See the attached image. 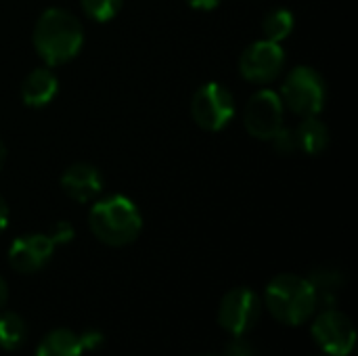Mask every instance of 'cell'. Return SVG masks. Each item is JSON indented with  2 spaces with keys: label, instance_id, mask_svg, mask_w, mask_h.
<instances>
[{
  "label": "cell",
  "instance_id": "cell-1",
  "mask_svg": "<svg viewBox=\"0 0 358 356\" xmlns=\"http://www.w3.org/2000/svg\"><path fill=\"white\" fill-rule=\"evenodd\" d=\"M31 40L46 65H63L80 52L84 29L73 13L52 6L38 17Z\"/></svg>",
  "mask_w": 358,
  "mask_h": 356
},
{
  "label": "cell",
  "instance_id": "cell-2",
  "mask_svg": "<svg viewBox=\"0 0 358 356\" xmlns=\"http://www.w3.org/2000/svg\"><path fill=\"white\" fill-rule=\"evenodd\" d=\"M88 225L92 235L111 248H124L136 241L143 231L138 208L124 195H109L96 201L90 210Z\"/></svg>",
  "mask_w": 358,
  "mask_h": 356
},
{
  "label": "cell",
  "instance_id": "cell-3",
  "mask_svg": "<svg viewBox=\"0 0 358 356\" xmlns=\"http://www.w3.org/2000/svg\"><path fill=\"white\" fill-rule=\"evenodd\" d=\"M264 302L271 315L283 325L306 323L319 306L310 281L298 275L275 277L266 287Z\"/></svg>",
  "mask_w": 358,
  "mask_h": 356
},
{
  "label": "cell",
  "instance_id": "cell-4",
  "mask_svg": "<svg viewBox=\"0 0 358 356\" xmlns=\"http://www.w3.org/2000/svg\"><path fill=\"white\" fill-rule=\"evenodd\" d=\"M283 105L300 118L319 115L327 101V84L323 76L306 65L292 69L281 88Z\"/></svg>",
  "mask_w": 358,
  "mask_h": 356
},
{
  "label": "cell",
  "instance_id": "cell-5",
  "mask_svg": "<svg viewBox=\"0 0 358 356\" xmlns=\"http://www.w3.org/2000/svg\"><path fill=\"white\" fill-rule=\"evenodd\" d=\"M191 115L201 130L218 132L231 124L235 115V99L222 84L208 82L193 94Z\"/></svg>",
  "mask_w": 358,
  "mask_h": 356
},
{
  "label": "cell",
  "instance_id": "cell-6",
  "mask_svg": "<svg viewBox=\"0 0 358 356\" xmlns=\"http://www.w3.org/2000/svg\"><path fill=\"white\" fill-rule=\"evenodd\" d=\"M262 313V300L260 296L250 287H235L231 290L218 306V323L229 334L245 336L254 325L260 321Z\"/></svg>",
  "mask_w": 358,
  "mask_h": 356
},
{
  "label": "cell",
  "instance_id": "cell-7",
  "mask_svg": "<svg viewBox=\"0 0 358 356\" xmlns=\"http://www.w3.org/2000/svg\"><path fill=\"white\" fill-rule=\"evenodd\" d=\"M285 105L275 90H258L243 109V124L254 138L271 141L283 126Z\"/></svg>",
  "mask_w": 358,
  "mask_h": 356
},
{
  "label": "cell",
  "instance_id": "cell-8",
  "mask_svg": "<svg viewBox=\"0 0 358 356\" xmlns=\"http://www.w3.org/2000/svg\"><path fill=\"white\" fill-rule=\"evenodd\" d=\"M313 338L331 356H348L355 350L357 332L352 321L340 311H323L313 323Z\"/></svg>",
  "mask_w": 358,
  "mask_h": 356
},
{
  "label": "cell",
  "instance_id": "cell-9",
  "mask_svg": "<svg viewBox=\"0 0 358 356\" xmlns=\"http://www.w3.org/2000/svg\"><path fill=\"white\" fill-rule=\"evenodd\" d=\"M285 67V50L279 42L260 40L245 48L239 61L241 76L252 84L273 82Z\"/></svg>",
  "mask_w": 358,
  "mask_h": 356
},
{
  "label": "cell",
  "instance_id": "cell-10",
  "mask_svg": "<svg viewBox=\"0 0 358 356\" xmlns=\"http://www.w3.org/2000/svg\"><path fill=\"white\" fill-rule=\"evenodd\" d=\"M52 252H55V241L48 235H40V233L21 235L10 243L8 262L17 273L34 275L48 264Z\"/></svg>",
  "mask_w": 358,
  "mask_h": 356
},
{
  "label": "cell",
  "instance_id": "cell-11",
  "mask_svg": "<svg viewBox=\"0 0 358 356\" xmlns=\"http://www.w3.org/2000/svg\"><path fill=\"white\" fill-rule=\"evenodd\" d=\"M61 189L73 201L80 204L92 201L103 191V174L92 164L86 162L71 164L61 176Z\"/></svg>",
  "mask_w": 358,
  "mask_h": 356
},
{
  "label": "cell",
  "instance_id": "cell-12",
  "mask_svg": "<svg viewBox=\"0 0 358 356\" xmlns=\"http://www.w3.org/2000/svg\"><path fill=\"white\" fill-rule=\"evenodd\" d=\"M59 92V78L48 67L31 69L21 84V99L27 107H46Z\"/></svg>",
  "mask_w": 358,
  "mask_h": 356
},
{
  "label": "cell",
  "instance_id": "cell-13",
  "mask_svg": "<svg viewBox=\"0 0 358 356\" xmlns=\"http://www.w3.org/2000/svg\"><path fill=\"white\" fill-rule=\"evenodd\" d=\"M86 353L82 334L69 329H52L40 342L36 356H82Z\"/></svg>",
  "mask_w": 358,
  "mask_h": 356
},
{
  "label": "cell",
  "instance_id": "cell-14",
  "mask_svg": "<svg viewBox=\"0 0 358 356\" xmlns=\"http://www.w3.org/2000/svg\"><path fill=\"white\" fill-rule=\"evenodd\" d=\"M294 130L298 138V149L308 155H319L329 147V128L321 120H317V115L304 118Z\"/></svg>",
  "mask_w": 358,
  "mask_h": 356
},
{
  "label": "cell",
  "instance_id": "cell-15",
  "mask_svg": "<svg viewBox=\"0 0 358 356\" xmlns=\"http://www.w3.org/2000/svg\"><path fill=\"white\" fill-rule=\"evenodd\" d=\"M315 294H317V302L319 304H334L338 298V292L344 287V275L338 269L331 266H323L313 271V275L308 277Z\"/></svg>",
  "mask_w": 358,
  "mask_h": 356
},
{
  "label": "cell",
  "instance_id": "cell-16",
  "mask_svg": "<svg viewBox=\"0 0 358 356\" xmlns=\"http://www.w3.org/2000/svg\"><path fill=\"white\" fill-rule=\"evenodd\" d=\"M262 31L266 40L281 44V40H285L294 31V13L287 8H273L262 21Z\"/></svg>",
  "mask_w": 358,
  "mask_h": 356
},
{
  "label": "cell",
  "instance_id": "cell-17",
  "mask_svg": "<svg viewBox=\"0 0 358 356\" xmlns=\"http://www.w3.org/2000/svg\"><path fill=\"white\" fill-rule=\"evenodd\" d=\"M25 340V323L17 313L0 315V348L15 350Z\"/></svg>",
  "mask_w": 358,
  "mask_h": 356
},
{
  "label": "cell",
  "instance_id": "cell-18",
  "mask_svg": "<svg viewBox=\"0 0 358 356\" xmlns=\"http://www.w3.org/2000/svg\"><path fill=\"white\" fill-rule=\"evenodd\" d=\"M80 2L84 13L99 23L111 21L122 8V0H80Z\"/></svg>",
  "mask_w": 358,
  "mask_h": 356
},
{
  "label": "cell",
  "instance_id": "cell-19",
  "mask_svg": "<svg viewBox=\"0 0 358 356\" xmlns=\"http://www.w3.org/2000/svg\"><path fill=\"white\" fill-rule=\"evenodd\" d=\"M271 143H273L275 151L281 153V155H292V153L300 151V149H298L296 130H292V128H283V126H281L279 132L271 138Z\"/></svg>",
  "mask_w": 358,
  "mask_h": 356
},
{
  "label": "cell",
  "instance_id": "cell-20",
  "mask_svg": "<svg viewBox=\"0 0 358 356\" xmlns=\"http://www.w3.org/2000/svg\"><path fill=\"white\" fill-rule=\"evenodd\" d=\"M48 237L55 241V245H61V243H67L69 239H73V227L69 225V222H65V220H61V222H57V225H52V229H50V233H48Z\"/></svg>",
  "mask_w": 358,
  "mask_h": 356
},
{
  "label": "cell",
  "instance_id": "cell-21",
  "mask_svg": "<svg viewBox=\"0 0 358 356\" xmlns=\"http://www.w3.org/2000/svg\"><path fill=\"white\" fill-rule=\"evenodd\" d=\"M224 356H258V353H256V348H254L250 342L243 340V336H237V338L229 344Z\"/></svg>",
  "mask_w": 358,
  "mask_h": 356
},
{
  "label": "cell",
  "instance_id": "cell-22",
  "mask_svg": "<svg viewBox=\"0 0 358 356\" xmlns=\"http://www.w3.org/2000/svg\"><path fill=\"white\" fill-rule=\"evenodd\" d=\"M185 2H187L189 6L197 8V10H212V8L218 6L220 0H185Z\"/></svg>",
  "mask_w": 358,
  "mask_h": 356
},
{
  "label": "cell",
  "instance_id": "cell-23",
  "mask_svg": "<svg viewBox=\"0 0 358 356\" xmlns=\"http://www.w3.org/2000/svg\"><path fill=\"white\" fill-rule=\"evenodd\" d=\"M6 225H8V208H6L4 199L0 197V235L6 229Z\"/></svg>",
  "mask_w": 358,
  "mask_h": 356
},
{
  "label": "cell",
  "instance_id": "cell-24",
  "mask_svg": "<svg viewBox=\"0 0 358 356\" xmlns=\"http://www.w3.org/2000/svg\"><path fill=\"white\" fill-rule=\"evenodd\" d=\"M6 298H8V285H6V281L2 279V275H0V308L6 304Z\"/></svg>",
  "mask_w": 358,
  "mask_h": 356
},
{
  "label": "cell",
  "instance_id": "cell-25",
  "mask_svg": "<svg viewBox=\"0 0 358 356\" xmlns=\"http://www.w3.org/2000/svg\"><path fill=\"white\" fill-rule=\"evenodd\" d=\"M4 162H6V147H4V143L0 141V170H2V166H4Z\"/></svg>",
  "mask_w": 358,
  "mask_h": 356
},
{
  "label": "cell",
  "instance_id": "cell-26",
  "mask_svg": "<svg viewBox=\"0 0 358 356\" xmlns=\"http://www.w3.org/2000/svg\"><path fill=\"white\" fill-rule=\"evenodd\" d=\"M199 356H216V355H199Z\"/></svg>",
  "mask_w": 358,
  "mask_h": 356
}]
</instances>
